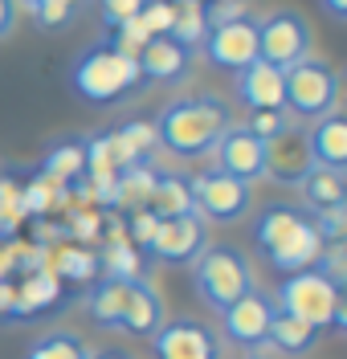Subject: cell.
<instances>
[{
	"label": "cell",
	"mask_w": 347,
	"mask_h": 359,
	"mask_svg": "<svg viewBox=\"0 0 347 359\" xmlns=\"http://www.w3.org/2000/svg\"><path fill=\"white\" fill-rule=\"evenodd\" d=\"M17 8H25L37 29H62L78 17V0H17Z\"/></svg>",
	"instance_id": "f1b7e54d"
},
{
	"label": "cell",
	"mask_w": 347,
	"mask_h": 359,
	"mask_svg": "<svg viewBox=\"0 0 347 359\" xmlns=\"http://www.w3.org/2000/svg\"><path fill=\"white\" fill-rule=\"evenodd\" d=\"M335 107H339V74L327 57L306 53L302 62L282 69V111H290L302 123H319Z\"/></svg>",
	"instance_id": "3957f363"
},
{
	"label": "cell",
	"mask_w": 347,
	"mask_h": 359,
	"mask_svg": "<svg viewBox=\"0 0 347 359\" xmlns=\"http://www.w3.org/2000/svg\"><path fill=\"white\" fill-rule=\"evenodd\" d=\"M306 151L319 168H335L343 172L347 168V118L339 111L323 114L311 131H306Z\"/></svg>",
	"instance_id": "e0dca14e"
},
{
	"label": "cell",
	"mask_w": 347,
	"mask_h": 359,
	"mask_svg": "<svg viewBox=\"0 0 347 359\" xmlns=\"http://www.w3.org/2000/svg\"><path fill=\"white\" fill-rule=\"evenodd\" d=\"M212 156H217V172H225V176H237L245 184L266 176V143L245 123H233L221 135V143L212 147Z\"/></svg>",
	"instance_id": "7c38bea8"
},
{
	"label": "cell",
	"mask_w": 347,
	"mask_h": 359,
	"mask_svg": "<svg viewBox=\"0 0 347 359\" xmlns=\"http://www.w3.org/2000/svg\"><path fill=\"white\" fill-rule=\"evenodd\" d=\"M107 139H111V159H115L118 172V168H131V163H147L151 147H156V127L151 123H127Z\"/></svg>",
	"instance_id": "ffe728a7"
},
{
	"label": "cell",
	"mask_w": 347,
	"mask_h": 359,
	"mask_svg": "<svg viewBox=\"0 0 347 359\" xmlns=\"http://www.w3.org/2000/svg\"><path fill=\"white\" fill-rule=\"evenodd\" d=\"M188 62H192V49H184L180 41H172L168 33L163 37H151L135 53L139 78H151V82H176V78H184Z\"/></svg>",
	"instance_id": "9a60e30c"
},
{
	"label": "cell",
	"mask_w": 347,
	"mask_h": 359,
	"mask_svg": "<svg viewBox=\"0 0 347 359\" xmlns=\"http://www.w3.org/2000/svg\"><path fill=\"white\" fill-rule=\"evenodd\" d=\"M98 4H102V25H107V29H118L123 21L139 17L147 0H98Z\"/></svg>",
	"instance_id": "836d02e7"
},
{
	"label": "cell",
	"mask_w": 347,
	"mask_h": 359,
	"mask_svg": "<svg viewBox=\"0 0 347 359\" xmlns=\"http://www.w3.org/2000/svg\"><path fill=\"white\" fill-rule=\"evenodd\" d=\"M172 41H180L184 49H196L205 45L208 37V21H205V4H176V17H172V29H168Z\"/></svg>",
	"instance_id": "4316f807"
},
{
	"label": "cell",
	"mask_w": 347,
	"mask_h": 359,
	"mask_svg": "<svg viewBox=\"0 0 347 359\" xmlns=\"http://www.w3.org/2000/svg\"><path fill=\"white\" fill-rule=\"evenodd\" d=\"M241 359H266V355H241Z\"/></svg>",
	"instance_id": "b9f144b4"
},
{
	"label": "cell",
	"mask_w": 347,
	"mask_h": 359,
	"mask_svg": "<svg viewBox=\"0 0 347 359\" xmlns=\"http://www.w3.org/2000/svg\"><path fill=\"white\" fill-rule=\"evenodd\" d=\"M311 269H319L331 286L343 290L347 286V249H343V241H327V245L319 249V257H315V266Z\"/></svg>",
	"instance_id": "4dcf8cb0"
},
{
	"label": "cell",
	"mask_w": 347,
	"mask_h": 359,
	"mask_svg": "<svg viewBox=\"0 0 347 359\" xmlns=\"http://www.w3.org/2000/svg\"><path fill=\"white\" fill-rule=\"evenodd\" d=\"M192 188V212L205 224H233L250 212V184L225 172H200L188 180Z\"/></svg>",
	"instance_id": "ba28073f"
},
{
	"label": "cell",
	"mask_w": 347,
	"mask_h": 359,
	"mask_svg": "<svg viewBox=\"0 0 347 359\" xmlns=\"http://www.w3.org/2000/svg\"><path fill=\"white\" fill-rule=\"evenodd\" d=\"M192 286L208 311L221 314L241 294L254 290V273H250V262L237 245H205L200 257L192 262Z\"/></svg>",
	"instance_id": "5b68a950"
},
{
	"label": "cell",
	"mask_w": 347,
	"mask_h": 359,
	"mask_svg": "<svg viewBox=\"0 0 347 359\" xmlns=\"http://www.w3.org/2000/svg\"><path fill=\"white\" fill-rule=\"evenodd\" d=\"M274 298L270 294H261L254 286L250 294H241L233 306L221 311V327H225V339L237 343V347H245V351H257V347H266V335H270V323H274Z\"/></svg>",
	"instance_id": "8fae6325"
},
{
	"label": "cell",
	"mask_w": 347,
	"mask_h": 359,
	"mask_svg": "<svg viewBox=\"0 0 347 359\" xmlns=\"http://www.w3.org/2000/svg\"><path fill=\"white\" fill-rule=\"evenodd\" d=\"M254 241L257 249L266 253V262L282 273H299V269H311L319 249H323V237L315 233L311 217L302 208H290V204H270L254 224Z\"/></svg>",
	"instance_id": "7a4b0ae2"
},
{
	"label": "cell",
	"mask_w": 347,
	"mask_h": 359,
	"mask_svg": "<svg viewBox=\"0 0 347 359\" xmlns=\"http://www.w3.org/2000/svg\"><path fill=\"white\" fill-rule=\"evenodd\" d=\"M205 57L221 69H245L250 62H257V21L254 17H241L233 25H217L208 29L205 37Z\"/></svg>",
	"instance_id": "5bb4252c"
},
{
	"label": "cell",
	"mask_w": 347,
	"mask_h": 359,
	"mask_svg": "<svg viewBox=\"0 0 347 359\" xmlns=\"http://www.w3.org/2000/svg\"><path fill=\"white\" fill-rule=\"evenodd\" d=\"M147 212L160 217V221L192 212V188H188V180L184 176H156L151 196H147Z\"/></svg>",
	"instance_id": "603a6c76"
},
{
	"label": "cell",
	"mask_w": 347,
	"mask_h": 359,
	"mask_svg": "<svg viewBox=\"0 0 347 359\" xmlns=\"http://www.w3.org/2000/svg\"><path fill=\"white\" fill-rule=\"evenodd\" d=\"M69 233H74L78 241H94V237H98V217H94V212H82V217H74Z\"/></svg>",
	"instance_id": "8d00e7d4"
},
{
	"label": "cell",
	"mask_w": 347,
	"mask_h": 359,
	"mask_svg": "<svg viewBox=\"0 0 347 359\" xmlns=\"http://www.w3.org/2000/svg\"><path fill=\"white\" fill-rule=\"evenodd\" d=\"M25 359H90V347L74 335V331H53V335L37 339L25 351Z\"/></svg>",
	"instance_id": "83f0119b"
},
{
	"label": "cell",
	"mask_w": 347,
	"mask_h": 359,
	"mask_svg": "<svg viewBox=\"0 0 347 359\" xmlns=\"http://www.w3.org/2000/svg\"><path fill=\"white\" fill-rule=\"evenodd\" d=\"M98 266L107 269V278H139V249L131 245V241H123V237H115L111 245H107V253L98 257Z\"/></svg>",
	"instance_id": "f546056e"
},
{
	"label": "cell",
	"mask_w": 347,
	"mask_h": 359,
	"mask_svg": "<svg viewBox=\"0 0 347 359\" xmlns=\"http://www.w3.org/2000/svg\"><path fill=\"white\" fill-rule=\"evenodd\" d=\"M90 359H135V355H127V351H98V355Z\"/></svg>",
	"instance_id": "ab89813d"
},
{
	"label": "cell",
	"mask_w": 347,
	"mask_h": 359,
	"mask_svg": "<svg viewBox=\"0 0 347 359\" xmlns=\"http://www.w3.org/2000/svg\"><path fill=\"white\" fill-rule=\"evenodd\" d=\"M319 335H323V331H315L311 323H302V318H294V314H286V311H274V323H270L266 343H270L274 351H282V355H306Z\"/></svg>",
	"instance_id": "44dd1931"
},
{
	"label": "cell",
	"mask_w": 347,
	"mask_h": 359,
	"mask_svg": "<svg viewBox=\"0 0 347 359\" xmlns=\"http://www.w3.org/2000/svg\"><path fill=\"white\" fill-rule=\"evenodd\" d=\"M156 224H160V217H151L147 208H143V212H135V217H131V245H135V249H147L151 233H156Z\"/></svg>",
	"instance_id": "d590c367"
},
{
	"label": "cell",
	"mask_w": 347,
	"mask_h": 359,
	"mask_svg": "<svg viewBox=\"0 0 347 359\" xmlns=\"http://www.w3.org/2000/svg\"><path fill=\"white\" fill-rule=\"evenodd\" d=\"M49 273L53 278H66V282H90L94 273H98V257L86 245H66V249L53 253Z\"/></svg>",
	"instance_id": "484cf974"
},
{
	"label": "cell",
	"mask_w": 347,
	"mask_h": 359,
	"mask_svg": "<svg viewBox=\"0 0 347 359\" xmlns=\"http://www.w3.org/2000/svg\"><path fill=\"white\" fill-rule=\"evenodd\" d=\"M233 127V111L225 98L217 94H188L168 102L156 118V143H163L172 156L180 159H200L212 156V147L221 143V135Z\"/></svg>",
	"instance_id": "6da1fadb"
},
{
	"label": "cell",
	"mask_w": 347,
	"mask_h": 359,
	"mask_svg": "<svg viewBox=\"0 0 347 359\" xmlns=\"http://www.w3.org/2000/svg\"><path fill=\"white\" fill-rule=\"evenodd\" d=\"M156 359H221V339L200 318H163L151 335Z\"/></svg>",
	"instance_id": "9c48e42d"
},
{
	"label": "cell",
	"mask_w": 347,
	"mask_h": 359,
	"mask_svg": "<svg viewBox=\"0 0 347 359\" xmlns=\"http://www.w3.org/2000/svg\"><path fill=\"white\" fill-rule=\"evenodd\" d=\"M274 306L286 314H294L302 323H311L315 331L327 327H347V311H343V290L331 286L319 269H299V273H286L282 286L274 294Z\"/></svg>",
	"instance_id": "277c9868"
},
{
	"label": "cell",
	"mask_w": 347,
	"mask_h": 359,
	"mask_svg": "<svg viewBox=\"0 0 347 359\" xmlns=\"http://www.w3.org/2000/svg\"><path fill=\"white\" fill-rule=\"evenodd\" d=\"M127 278H102L98 286L90 290L86 298V311L98 327H107V331H118V323H123V306H127Z\"/></svg>",
	"instance_id": "7402d4cb"
},
{
	"label": "cell",
	"mask_w": 347,
	"mask_h": 359,
	"mask_svg": "<svg viewBox=\"0 0 347 359\" xmlns=\"http://www.w3.org/2000/svg\"><path fill=\"white\" fill-rule=\"evenodd\" d=\"M302 201L311 204V212L315 208H331V204H343L347 201V184H343V172H335V168H311L306 180L299 184Z\"/></svg>",
	"instance_id": "cb8c5ba5"
},
{
	"label": "cell",
	"mask_w": 347,
	"mask_h": 359,
	"mask_svg": "<svg viewBox=\"0 0 347 359\" xmlns=\"http://www.w3.org/2000/svg\"><path fill=\"white\" fill-rule=\"evenodd\" d=\"M62 294V278H53L49 269H33L21 282V290L13 294L8 302V314H21V318H33L37 311H49Z\"/></svg>",
	"instance_id": "d6986e66"
},
{
	"label": "cell",
	"mask_w": 347,
	"mask_h": 359,
	"mask_svg": "<svg viewBox=\"0 0 347 359\" xmlns=\"http://www.w3.org/2000/svg\"><path fill=\"white\" fill-rule=\"evenodd\" d=\"M319 4L327 8L331 21H347V0H319Z\"/></svg>",
	"instance_id": "f35d334b"
},
{
	"label": "cell",
	"mask_w": 347,
	"mask_h": 359,
	"mask_svg": "<svg viewBox=\"0 0 347 359\" xmlns=\"http://www.w3.org/2000/svg\"><path fill=\"white\" fill-rule=\"evenodd\" d=\"M205 245H208V224L196 212H184V217H168V221L156 224L147 253L156 262H168V266H192Z\"/></svg>",
	"instance_id": "30bf717a"
},
{
	"label": "cell",
	"mask_w": 347,
	"mask_h": 359,
	"mask_svg": "<svg viewBox=\"0 0 347 359\" xmlns=\"http://www.w3.org/2000/svg\"><path fill=\"white\" fill-rule=\"evenodd\" d=\"M86 172V151L82 143H57L46 159H41V180L46 184H74V180Z\"/></svg>",
	"instance_id": "d4e9b609"
},
{
	"label": "cell",
	"mask_w": 347,
	"mask_h": 359,
	"mask_svg": "<svg viewBox=\"0 0 347 359\" xmlns=\"http://www.w3.org/2000/svg\"><path fill=\"white\" fill-rule=\"evenodd\" d=\"M17 29V0H0V41Z\"/></svg>",
	"instance_id": "74e56055"
},
{
	"label": "cell",
	"mask_w": 347,
	"mask_h": 359,
	"mask_svg": "<svg viewBox=\"0 0 347 359\" xmlns=\"http://www.w3.org/2000/svg\"><path fill=\"white\" fill-rule=\"evenodd\" d=\"M306 53H311V25L302 13L282 8V13H270L257 21V62L274 69H290Z\"/></svg>",
	"instance_id": "52a82bcc"
},
{
	"label": "cell",
	"mask_w": 347,
	"mask_h": 359,
	"mask_svg": "<svg viewBox=\"0 0 347 359\" xmlns=\"http://www.w3.org/2000/svg\"><path fill=\"white\" fill-rule=\"evenodd\" d=\"M261 143H266V176L286 188H299L306 172L315 168V159L306 151V131H294L290 123H282V131H274Z\"/></svg>",
	"instance_id": "4fadbf2b"
},
{
	"label": "cell",
	"mask_w": 347,
	"mask_h": 359,
	"mask_svg": "<svg viewBox=\"0 0 347 359\" xmlns=\"http://www.w3.org/2000/svg\"><path fill=\"white\" fill-rule=\"evenodd\" d=\"M241 17H250L245 0H217L212 8H205L208 29H217V25H233V21H241Z\"/></svg>",
	"instance_id": "e575fe53"
},
{
	"label": "cell",
	"mask_w": 347,
	"mask_h": 359,
	"mask_svg": "<svg viewBox=\"0 0 347 359\" xmlns=\"http://www.w3.org/2000/svg\"><path fill=\"white\" fill-rule=\"evenodd\" d=\"M311 224L315 233L327 241H343V229H347V204H331V208H315L311 212Z\"/></svg>",
	"instance_id": "1f68e13d"
},
{
	"label": "cell",
	"mask_w": 347,
	"mask_h": 359,
	"mask_svg": "<svg viewBox=\"0 0 347 359\" xmlns=\"http://www.w3.org/2000/svg\"><path fill=\"white\" fill-rule=\"evenodd\" d=\"M176 4H200V0H176Z\"/></svg>",
	"instance_id": "60d3db41"
},
{
	"label": "cell",
	"mask_w": 347,
	"mask_h": 359,
	"mask_svg": "<svg viewBox=\"0 0 347 359\" xmlns=\"http://www.w3.org/2000/svg\"><path fill=\"white\" fill-rule=\"evenodd\" d=\"M237 98L250 111H282V69L266 62H250L237 69Z\"/></svg>",
	"instance_id": "ac0fdd59"
},
{
	"label": "cell",
	"mask_w": 347,
	"mask_h": 359,
	"mask_svg": "<svg viewBox=\"0 0 347 359\" xmlns=\"http://www.w3.org/2000/svg\"><path fill=\"white\" fill-rule=\"evenodd\" d=\"M135 82H139L135 57L123 53V49H115V45H94V49H86V53L74 62V69H69L74 94L86 98V102H98V107L123 98Z\"/></svg>",
	"instance_id": "8992f818"
},
{
	"label": "cell",
	"mask_w": 347,
	"mask_h": 359,
	"mask_svg": "<svg viewBox=\"0 0 347 359\" xmlns=\"http://www.w3.org/2000/svg\"><path fill=\"white\" fill-rule=\"evenodd\" d=\"M163 327V298L160 290L151 286V282H143V278H131V286H127V306H123V323H118V331H127V335H156Z\"/></svg>",
	"instance_id": "2e32d148"
},
{
	"label": "cell",
	"mask_w": 347,
	"mask_h": 359,
	"mask_svg": "<svg viewBox=\"0 0 347 359\" xmlns=\"http://www.w3.org/2000/svg\"><path fill=\"white\" fill-rule=\"evenodd\" d=\"M172 17H176V4H172V0H147L143 13H139V21L147 25L151 37H163V33L172 29Z\"/></svg>",
	"instance_id": "d6a6232c"
}]
</instances>
